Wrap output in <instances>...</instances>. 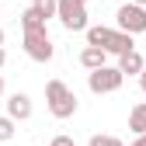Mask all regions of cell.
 Masks as SVG:
<instances>
[{"label": "cell", "mask_w": 146, "mask_h": 146, "mask_svg": "<svg viewBox=\"0 0 146 146\" xmlns=\"http://www.w3.org/2000/svg\"><path fill=\"white\" fill-rule=\"evenodd\" d=\"M45 104H49V115L52 118H73L77 108H80L77 94H73L63 80H49L45 84Z\"/></svg>", "instance_id": "1"}, {"label": "cell", "mask_w": 146, "mask_h": 146, "mask_svg": "<svg viewBox=\"0 0 146 146\" xmlns=\"http://www.w3.org/2000/svg\"><path fill=\"white\" fill-rule=\"evenodd\" d=\"M56 17L66 31H87V4H77V0H56Z\"/></svg>", "instance_id": "2"}, {"label": "cell", "mask_w": 146, "mask_h": 146, "mask_svg": "<svg viewBox=\"0 0 146 146\" xmlns=\"http://www.w3.org/2000/svg\"><path fill=\"white\" fill-rule=\"evenodd\" d=\"M25 52H28V59H35V63H49L52 56H56V45H52V38H49V28L25 31Z\"/></svg>", "instance_id": "3"}, {"label": "cell", "mask_w": 146, "mask_h": 146, "mask_svg": "<svg viewBox=\"0 0 146 146\" xmlns=\"http://www.w3.org/2000/svg\"><path fill=\"white\" fill-rule=\"evenodd\" d=\"M122 73L118 66H101V70H90L87 73V87H90V94H115V90L122 87Z\"/></svg>", "instance_id": "4"}, {"label": "cell", "mask_w": 146, "mask_h": 146, "mask_svg": "<svg viewBox=\"0 0 146 146\" xmlns=\"http://www.w3.org/2000/svg\"><path fill=\"white\" fill-rule=\"evenodd\" d=\"M115 21L118 28L115 31H125V35H139L146 31V7H136V4H122L115 11Z\"/></svg>", "instance_id": "5"}, {"label": "cell", "mask_w": 146, "mask_h": 146, "mask_svg": "<svg viewBox=\"0 0 146 146\" xmlns=\"http://www.w3.org/2000/svg\"><path fill=\"white\" fill-rule=\"evenodd\" d=\"M7 118H11V122L31 118V98H28V94H11V98H7Z\"/></svg>", "instance_id": "6"}, {"label": "cell", "mask_w": 146, "mask_h": 146, "mask_svg": "<svg viewBox=\"0 0 146 146\" xmlns=\"http://www.w3.org/2000/svg\"><path fill=\"white\" fill-rule=\"evenodd\" d=\"M132 49H136V38H132V35L111 28V35H108V42H104V52H111V56H125V52H132Z\"/></svg>", "instance_id": "7"}, {"label": "cell", "mask_w": 146, "mask_h": 146, "mask_svg": "<svg viewBox=\"0 0 146 146\" xmlns=\"http://www.w3.org/2000/svg\"><path fill=\"white\" fill-rule=\"evenodd\" d=\"M118 73L122 77H139L143 73V52H125V56H118Z\"/></svg>", "instance_id": "8"}, {"label": "cell", "mask_w": 146, "mask_h": 146, "mask_svg": "<svg viewBox=\"0 0 146 146\" xmlns=\"http://www.w3.org/2000/svg\"><path fill=\"white\" fill-rule=\"evenodd\" d=\"M80 66H84V70H101V66H108V52H104V49H94V45H84Z\"/></svg>", "instance_id": "9"}, {"label": "cell", "mask_w": 146, "mask_h": 146, "mask_svg": "<svg viewBox=\"0 0 146 146\" xmlns=\"http://www.w3.org/2000/svg\"><path fill=\"white\" fill-rule=\"evenodd\" d=\"M129 129L136 136H146V101L132 104V111H129Z\"/></svg>", "instance_id": "10"}, {"label": "cell", "mask_w": 146, "mask_h": 146, "mask_svg": "<svg viewBox=\"0 0 146 146\" xmlns=\"http://www.w3.org/2000/svg\"><path fill=\"white\" fill-rule=\"evenodd\" d=\"M108 35H111V28H104V25H90V28H87V45H94V49H104Z\"/></svg>", "instance_id": "11"}, {"label": "cell", "mask_w": 146, "mask_h": 146, "mask_svg": "<svg viewBox=\"0 0 146 146\" xmlns=\"http://www.w3.org/2000/svg\"><path fill=\"white\" fill-rule=\"evenodd\" d=\"M21 28H25V31H38V28H45V21H42L31 7H25V11H21Z\"/></svg>", "instance_id": "12"}, {"label": "cell", "mask_w": 146, "mask_h": 146, "mask_svg": "<svg viewBox=\"0 0 146 146\" xmlns=\"http://www.w3.org/2000/svg\"><path fill=\"white\" fill-rule=\"evenodd\" d=\"M31 11L42 21H49V17H56V0H31Z\"/></svg>", "instance_id": "13"}, {"label": "cell", "mask_w": 146, "mask_h": 146, "mask_svg": "<svg viewBox=\"0 0 146 146\" xmlns=\"http://www.w3.org/2000/svg\"><path fill=\"white\" fill-rule=\"evenodd\" d=\"M87 146H125V143H122L118 136H101V132H98V136H90Z\"/></svg>", "instance_id": "14"}, {"label": "cell", "mask_w": 146, "mask_h": 146, "mask_svg": "<svg viewBox=\"0 0 146 146\" xmlns=\"http://www.w3.org/2000/svg\"><path fill=\"white\" fill-rule=\"evenodd\" d=\"M14 125H17V122H11L7 115H0V143H7V139H14Z\"/></svg>", "instance_id": "15"}, {"label": "cell", "mask_w": 146, "mask_h": 146, "mask_svg": "<svg viewBox=\"0 0 146 146\" xmlns=\"http://www.w3.org/2000/svg\"><path fill=\"white\" fill-rule=\"evenodd\" d=\"M49 146H77V143H73V139H70V136H56V139H52V143H49Z\"/></svg>", "instance_id": "16"}, {"label": "cell", "mask_w": 146, "mask_h": 146, "mask_svg": "<svg viewBox=\"0 0 146 146\" xmlns=\"http://www.w3.org/2000/svg\"><path fill=\"white\" fill-rule=\"evenodd\" d=\"M139 87H143V94H146V66H143V73H139Z\"/></svg>", "instance_id": "17"}, {"label": "cell", "mask_w": 146, "mask_h": 146, "mask_svg": "<svg viewBox=\"0 0 146 146\" xmlns=\"http://www.w3.org/2000/svg\"><path fill=\"white\" fill-rule=\"evenodd\" d=\"M129 146H146V136H136V139H132Z\"/></svg>", "instance_id": "18"}, {"label": "cell", "mask_w": 146, "mask_h": 146, "mask_svg": "<svg viewBox=\"0 0 146 146\" xmlns=\"http://www.w3.org/2000/svg\"><path fill=\"white\" fill-rule=\"evenodd\" d=\"M7 63V52H4V45H0V66H4Z\"/></svg>", "instance_id": "19"}, {"label": "cell", "mask_w": 146, "mask_h": 146, "mask_svg": "<svg viewBox=\"0 0 146 146\" xmlns=\"http://www.w3.org/2000/svg\"><path fill=\"white\" fill-rule=\"evenodd\" d=\"M129 4H136V7H146V0H129Z\"/></svg>", "instance_id": "20"}, {"label": "cell", "mask_w": 146, "mask_h": 146, "mask_svg": "<svg viewBox=\"0 0 146 146\" xmlns=\"http://www.w3.org/2000/svg\"><path fill=\"white\" fill-rule=\"evenodd\" d=\"M4 38H7V35H4V28H0V45H4Z\"/></svg>", "instance_id": "21"}, {"label": "cell", "mask_w": 146, "mask_h": 146, "mask_svg": "<svg viewBox=\"0 0 146 146\" xmlns=\"http://www.w3.org/2000/svg\"><path fill=\"white\" fill-rule=\"evenodd\" d=\"M0 94H4V77H0Z\"/></svg>", "instance_id": "22"}, {"label": "cell", "mask_w": 146, "mask_h": 146, "mask_svg": "<svg viewBox=\"0 0 146 146\" xmlns=\"http://www.w3.org/2000/svg\"><path fill=\"white\" fill-rule=\"evenodd\" d=\"M143 66H146V52H143Z\"/></svg>", "instance_id": "23"}, {"label": "cell", "mask_w": 146, "mask_h": 146, "mask_svg": "<svg viewBox=\"0 0 146 146\" xmlns=\"http://www.w3.org/2000/svg\"><path fill=\"white\" fill-rule=\"evenodd\" d=\"M77 4H87V0H77Z\"/></svg>", "instance_id": "24"}]
</instances>
